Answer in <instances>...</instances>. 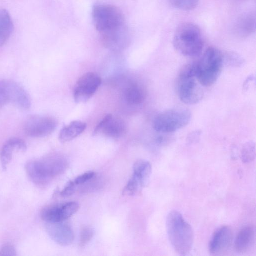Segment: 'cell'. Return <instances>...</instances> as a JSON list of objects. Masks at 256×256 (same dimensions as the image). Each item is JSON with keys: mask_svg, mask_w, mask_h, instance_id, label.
Segmentation results:
<instances>
[{"mask_svg": "<svg viewBox=\"0 0 256 256\" xmlns=\"http://www.w3.org/2000/svg\"><path fill=\"white\" fill-rule=\"evenodd\" d=\"M196 64L198 80L202 86L213 85L218 78L224 64L223 52L214 48H208Z\"/></svg>", "mask_w": 256, "mask_h": 256, "instance_id": "obj_5", "label": "cell"}, {"mask_svg": "<svg viewBox=\"0 0 256 256\" xmlns=\"http://www.w3.org/2000/svg\"><path fill=\"white\" fill-rule=\"evenodd\" d=\"M166 226L169 240L175 251L180 255H186L192 250L194 234L190 225L176 210L168 215Z\"/></svg>", "mask_w": 256, "mask_h": 256, "instance_id": "obj_2", "label": "cell"}, {"mask_svg": "<svg viewBox=\"0 0 256 256\" xmlns=\"http://www.w3.org/2000/svg\"><path fill=\"white\" fill-rule=\"evenodd\" d=\"M96 176V174L94 172H88L77 176L72 181L75 186L78 187L92 180Z\"/></svg>", "mask_w": 256, "mask_h": 256, "instance_id": "obj_27", "label": "cell"}, {"mask_svg": "<svg viewBox=\"0 0 256 256\" xmlns=\"http://www.w3.org/2000/svg\"><path fill=\"white\" fill-rule=\"evenodd\" d=\"M10 103L23 110L31 106L30 98L22 86L12 80H0V108Z\"/></svg>", "mask_w": 256, "mask_h": 256, "instance_id": "obj_8", "label": "cell"}, {"mask_svg": "<svg viewBox=\"0 0 256 256\" xmlns=\"http://www.w3.org/2000/svg\"><path fill=\"white\" fill-rule=\"evenodd\" d=\"M102 84L101 78L96 73L85 74L78 80L74 91V100L77 103L88 102L96 93Z\"/></svg>", "mask_w": 256, "mask_h": 256, "instance_id": "obj_12", "label": "cell"}, {"mask_svg": "<svg viewBox=\"0 0 256 256\" xmlns=\"http://www.w3.org/2000/svg\"><path fill=\"white\" fill-rule=\"evenodd\" d=\"M92 16L96 28L100 34L125 24L122 12L113 6L96 5L92 8Z\"/></svg>", "mask_w": 256, "mask_h": 256, "instance_id": "obj_7", "label": "cell"}, {"mask_svg": "<svg viewBox=\"0 0 256 256\" xmlns=\"http://www.w3.org/2000/svg\"><path fill=\"white\" fill-rule=\"evenodd\" d=\"M57 125V121L52 117L34 115L26 120L24 130L30 137L44 138L52 134Z\"/></svg>", "mask_w": 256, "mask_h": 256, "instance_id": "obj_10", "label": "cell"}, {"mask_svg": "<svg viewBox=\"0 0 256 256\" xmlns=\"http://www.w3.org/2000/svg\"><path fill=\"white\" fill-rule=\"evenodd\" d=\"M27 146L22 140L12 138L8 140L2 146L0 152V160L2 168L6 170L16 152H24Z\"/></svg>", "mask_w": 256, "mask_h": 256, "instance_id": "obj_17", "label": "cell"}, {"mask_svg": "<svg viewBox=\"0 0 256 256\" xmlns=\"http://www.w3.org/2000/svg\"><path fill=\"white\" fill-rule=\"evenodd\" d=\"M77 187L72 180L70 181L65 186L63 190L60 192L61 196L64 198L69 197L72 196L76 191Z\"/></svg>", "mask_w": 256, "mask_h": 256, "instance_id": "obj_28", "label": "cell"}, {"mask_svg": "<svg viewBox=\"0 0 256 256\" xmlns=\"http://www.w3.org/2000/svg\"><path fill=\"white\" fill-rule=\"evenodd\" d=\"M124 95L125 100L128 104L132 105H139L144 101L146 98V92L141 85L132 84L126 88Z\"/></svg>", "mask_w": 256, "mask_h": 256, "instance_id": "obj_21", "label": "cell"}, {"mask_svg": "<svg viewBox=\"0 0 256 256\" xmlns=\"http://www.w3.org/2000/svg\"><path fill=\"white\" fill-rule=\"evenodd\" d=\"M191 112L184 108H173L159 114L154 118L153 126L156 131L170 134L187 126L191 120Z\"/></svg>", "mask_w": 256, "mask_h": 256, "instance_id": "obj_6", "label": "cell"}, {"mask_svg": "<svg viewBox=\"0 0 256 256\" xmlns=\"http://www.w3.org/2000/svg\"><path fill=\"white\" fill-rule=\"evenodd\" d=\"M80 208L79 204L76 202L50 204L42 210L40 217L46 222H64L74 214Z\"/></svg>", "mask_w": 256, "mask_h": 256, "instance_id": "obj_11", "label": "cell"}, {"mask_svg": "<svg viewBox=\"0 0 256 256\" xmlns=\"http://www.w3.org/2000/svg\"><path fill=\"white\" fill-rule=\"evenodd\" d=\"M14 30V24L9 12L0 10V47L7 42Z\"/></svg>", "mask_w": 256, "mask_h": 256, "instance_id": "obj_20", "label": "cell"}, {"mask_svg": "<svg viewBox=\"0 0 256 256\" xmlns=\"http://www.w3.org/2000/svg\"><path fill=\"white\" fill-rule=\"evenodd\" d=\"M204 87L198 80L196 64H188L182 68L177 82L178 93L180 100L186 104L192 105L202 98Z\"/></svg>", "mask_w": 256, "mask_h": 256, "instance_id": "obj_4", "label": "cell"}, {"mask_svg": "<svg viewBox=\"0 0 256 256\" xmlns=\"http://www.w3.org/2000/svg\"><path fill=\"white\" fill-rule=\"evenodd\" d=\"M100 36L103 45L113 51H120L126 48L130 40V33L126 24L101 34Z\"/></svg>", "mask_w": 256, "mask_h": 256, "instance_id": "obj_13", "label": "cell"}, {"mask_svg": "<svg viewBox=\"0 0 256 256\" xmlns=\"http://www.w3.org/2000/svg\"><path fill=\"white\" fill-rule=\"evenodd\" d=\"M94 236V231L90 226L83 228L80 233L79 246L81 248L86 246L92 240Z\"/></svg>", "mask_w": 256, "mask_h": 256, "instance_id": "obj_26", "label": "cell"}, {"mask_svg": "<svg viewBox=\"0 0 256 256\" xmlns=\"http://www.w3.org/2000/svg\"><path fill=\"white\" fill-rule=\"evenodd\" d=\"M233 240V232L228 226H223L214 234L209 244V250L212 254H222L230 246Z\"/></svg>", "mask_w": 256, "mask_h": 256, "instance_id": "obj_16", "label": "cell"}, {"mask_svg": "<svg viewBox=\"0 0 256 256\" xmlns=\"http://www.w3.org/2000/svg\"><path fill=\"white\" fill-rule=\"evenodd\" d=\"M256 157V148L254 143L248 142L242 148V160L244 163H249L254 160Z\"/></svg>", "mask_w": 256, "mask_h": 256, "instance_id": "obj_23", "label": "cell"}, {"mask_svg": "<svg viewBox=\"0 0 256 256\" xmlns=\"http://www.w3.org/2000/svg\"><path fill=\"white\" fill-rule=\"evenodd\" d=\"M126 130L124 122L120 119L109 114L106 116L96 126L94 134L102 133L109 138H118L125 134Z\"/></svg>", "mask_w": 256, "mask_h": 256, "instance_id": "obj_14", "label": "cell"}, {"mask_svg": "<svg viewBox=\"0 0 256 256\" xmlns=\"http://www.w3.org/2000/svg\"><path fill=\"white\" fill-rule=\"evenodd\" d=\"M86 124L82 121L74 120L64 127L60 130L59 139L62 142L72 140L82 134L86 128Z\"/></svg>", "mask_w": 256, "mask_h": 256, "instance_id": "obj_19", "label": "cell"}, {"mask_svg": "<svg viewBox=\"0 0 256 256\" xmlns=\"http://www.w3.org/2000/svg\"><path fill=\"white\" fill-rule=\"evenodd\" d=\"M152 170V165L148 161H136L134 165L132 176L122 191L123 195L132 196L140 192L148 184Z\"/></svg>", "mask_w": 256, "mask_h": 256, "instance_id": "obj_9", "label": "cell"}, {"mask_svg": "<svg viewBox=\"0 0 256 256\" xmlns=\"http://www.w3.org/2000/svg\"><path fill=\"white\" fill-rule=\"evenodd\" d=\"M16 251L14 246L10 243L4 244L0 250V256H16Z\"/></svg>", "mask_w": 256, "mask_h": 256, "instance_id": "obj_29", "label": "cell"}, {"mask_svg": "<svg viewBox=\"0 0 256 256\" xmlns=\"http://www.w3.org/2000/svg\"><path fill=\"white\" fill-rule=\"evenodd\" d=\"M46 231L56 244L62 246L70 245L74 239V230L65 221L58 222H46Z\"/></svg>", "mask_w": 256, "mask_h": 256, "instance_id": "obj_15", "label": "cell"}, {"mask_svg": "<svg viewBox=\"0 0 256 256\" xmlns=\"http://www.w3.org/2000/svg\"><path fill=\"white\" fill-rule=\"evenodd\" d=\"M171 4L174 8L184 11H190L195 9L198 0H169Z\"/></svg>", "mask_w": 256, "mask_h": 256, "instance_id": "obj_24", "label": "cell"}, {"mask_svg": "<svg viewBox=\"0 0 256 256\" xmlns=\"http://www.w3.org/2000/svg\"><path fill=\"white\" fill-rule=\"evenodd\" d=\"M224 64L233 66H240L244 64V60L238 54L232 52H223Z\"/></svg>", "mask_w": 256, "mask_h": 256, "instance_id": "obj_25", "label": "cell"}, {"mask_svg": "<svg viewBox=\"0 0 256 256\" xmlns=\"http://www.w3.org/2000/svg\"><path fill=\"white\" fill-rule=\"evenodd\" d=\"M255 237V230L252 226L243 228L238 233L234 241L236 250L240 254L250 251L254 246Z\"/></svg>", "mask_w": 256, "mask_h": 256, "instance_id": "obj_18", "label": "cell"}, {"mask_svg": "<svg viewBox=\"0 0 256 256\" xmlns=\"http://www.w3.org/2000/svg\"><path fill=\"white\" fill-rule=\"evenodd\" d=\"M173 45L176 52L184 56H198L202 52L204 45L200 28L192 23L182 24L174 33Z\"/></svg>", "mask_w": 256, "mask_h": 256, "instance_id": "obj_3", "label": "cell"}, {"mask_svg": "<svg viewBox=\"0 0 256 256\" xmlns=\"http://www.w3.org/2000/svg\"><path fill=\"white\" fill-rule=\"evenodd\" d=\"M69 164L66 156L54 152L28 162L25 170L29 178L36 186L45 188L65 172Z\"/></svg>", "mask_w": 256, "mask_h": 256, "instance_id": "obj_1", "label": "cell"}, {"mask_svg": "<svg viewBox=\"0 0 256 256\" xmlns=\"http://www.w3.org/2000/svg\"><path fill=\"white\" fill-rule=\"evenodd\" d=\"M255 16L248 14L241 17L235 27L236 32L242 37L248 36L255 31Z\"/></svg>", "mask_w": 256, "mask_h": 256, "instance_id": "obj_22", "label": "cell"}]
</instances>
